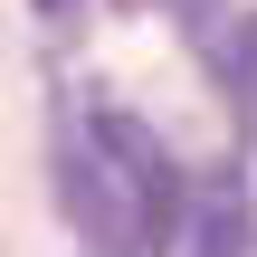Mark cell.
Masks as SVG:
<instances>
[{
	"label": "cell",
	"instance_id": "6da1fadb",
	"mask_svg": "<svg viewBox=\"0 0 257 257\" xmlns=\"http://www.w3.org/2000/svg\"><path fill=\"white\" fill-rule=\"evenodd\" d=\"M238 248H248V200L219 191V200L200 210V257H238Z\"/></svg>",
	"mask_w": 257,
	"mask_h": 257
},
{
	"label": "cell",
	"instance_id": "7a4b0ae2",
	"mask_svg": "<svg viewBox=\"0 0 257 257\" xmlns=\"http://www.w3.org/2000/svg\"><path fill=\"white\" fill-rule=\"evenodd\" d=\"M48 10H57V0H48Z\"/></svg>",
	"mask_w": 257,
	"mask_h": 257
}]
</instances>
